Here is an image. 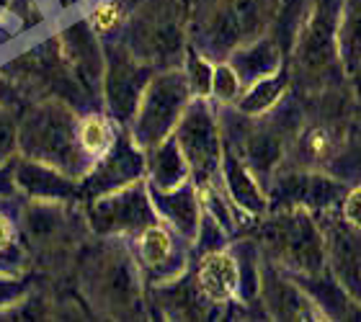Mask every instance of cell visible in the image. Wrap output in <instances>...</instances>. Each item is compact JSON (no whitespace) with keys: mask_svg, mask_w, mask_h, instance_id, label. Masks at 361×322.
Masks as SVG:
<instances>
[{"mask_svg":"<svg viewBox=\"0 0 361 322\" xmlns=\"http://www.w3.org/2000/svg\"><path fill=\"white\" fill-rule=\"evenodd\" d=\"M78 116L60 98H47L26 111L18 127V147L26 158L60 168L73 178H83L90 160L78 142Z\"/></svg>","mask_w":361,"mask_h":322,"instance_id":"obj_1","label":"cell"},{"mask_svg":"<svg viewBox=\"0 0 361 322\" xmlns=\"http://www.w3.org/2000/svg\"><path fill=\"white\" fill-rule=\"evenodd\" d=\"M261 230L266 253L279 263V268L292 276H315L328 268L325 237L317 214L302 206H279L269 211Z\"/></svg>","mask_w":361,"mask_h":322,"instance_id":"obj_2","label":"cell"},{"mask_svg":"<svg viewBox=\"0 0 361 322\" xmlns=\"http://www.w3.org/2000/svg\"><path fill=\"white\" fill-rule=\"evenodd\" d=\"M194 101L183 68L160 70L150 78L137 106L135 119L129 121V135L145 152L173 135L180 116Z\"/></svg>","mask_w":361,"mask_h":322,"instance_id":"obj_3","label":"cell"},{"mask_svg":"<svg viewBox=\"0 0 361 322\" xmlns=\"http://www.w3.org/2000/svg\"><path fill=\"white\" fill-rule=\"evenodd\" d=\"M173 137L186 155L188 168H191V180L196 186L219 178V163H222L225 142H222L219 113H214L209 98H194L188 104Z\"/></svg>","mask_w":361,"mask_h":322,"instance_id":"obj_4","label":"cell"},{"mask_svg":"<svg viewBox=\"0 0 361 322\" xmlns=\"http://www.w3.org/2000/svg\"><path fill=\"white\" fill-rule=\"evenodd\" d=\"M158 219L147 178L90 199L88 225L101 237H135Z\"/></svg>","mask_w":361,"mask_h":322,"instance_id":"obj_5","label":"cell"},{"mask_svg":"<svg viewBox=\"0 0 361 322\" xmlns=\"http://www.w3.org/2000/svg\"><path fill=\"white\" fill-rule=\"evenodd\" d=\"M271 199V209L279 206H302L312 214L333 211L341 206V199L346 196L343 180L333 178L331 173L320 168H281L274 173L266 183Z\"/></svg>","mask_w":361,"mask_h":322,"instance_id":"obj_6","label":"cell"},{"mask_svg":"<svg viewBox=\"0 0 361 322\" xmlns=\"http://www.w3.org/2000/svg\"><path fill=\"white\" fill-rule=\"evenodd\" d=\"M155 75L150 62L140 60L124 47H111L106 52V73H104V101L116 124H129L135 119L137 106L142 101L150 78Z\"/></svg>","mask_w":361,"mask_h":322,"instance_id":"obj_7","label":"cell"},{"mask_svg":"<svg viewBox=\"0 0 361 322\" xmlns=\"http://www.w3.org/2000/svg\"><path fill=\"white\" fill-rule=\"evenodd\" d=\"M343 0H315L294 42V62L307 75H323L338 62V16Z\"/></svg>","mask_w":361,"mask_h":322,"instance_id":"obj_8","label":"cell"},{"mask_svg":"<svg viewBox=\"0 0 361 322\" xmlns=\"http://www.w3.org/2000/svg\"><path fill=\"white\" fill-rule=\"evenodd\" d=\"M121 240L124 237H116V247L106 250L104 261L93 271L96 299L114 315L129 312L140 299V263L137 255L121 247Z\"/></svg>","mask_w":361,"mask_h":322,"instance_id":"obj_9","label":"cell"},{"mask_svg":"<svg viewBox=\"0 0 361 322\" xmlns=\"http://www.w3.org/2000/svg\"><path fill=\"white\" fill-rule=\"evenodd\" d=\"M145 175H147V152L132 140L127 129V132H119L116 144L104 158L90 165V171L85 173L80 183V194L96 199L101 194L129 186Z\"/></svg>","mask_w":361,"mask_h":322,"instance_id":"obj_10","label":"cell"},{"mask_svg":"<svg viewBox=\"0 0 361 322\" xmlns=\"http://www.w3.org/2000/svg\"><path fill=\"white\" fill-rule=\"evenodd\" d=\"M320 227L325 237V261L336 281L361 304V230L348 225L333 211L320 214Z\"/></svg>","mask_w":361,"mask_h":322,"instance_id":"obj_11","label":"cell"},{"mask_svg":"<svg viewBox=\"0 0 361 322\" xmlns=\"http://www.w3.org/2000/svg\"><path fill=\"white\" fill-rule=\"evenodd\" d=\"M180 242L186 240L160 219L135 235L137 263L155 278V284H171L186 271V250H180Z\"/></svg>","mask_w":361,"mask_h":322,"instance_id":"obj_12","label":"cell"},{"mask_svg":"<svg viewBox=\"0 0 361 322\" xmlns=\"http://www.w3.org/2000/svg\"><path fill=\"white\" fill-rule=\"evenodd\" d=\"M219 180L230 202L235 204V209L245 219H261L271 211L269 188L250 171V165L240 158V152L233 144H225L222 163H219Z\"/></svg>","mask_w":361,"mask_h":322,"instance_id":"obj_13","label":"cell"},{"mask_svg":"<svg viewBox=\"0 0 361 322\" xmlns=\"http://www.w3.org/2000/svg\"><path fill=\"white\" fill-rule=\"evenodd\" d=\"M196 289L209 304H227L243 297V268L238 253L227 247L202 253L196 266Z\"/></svg>","mask_w":361,"mask_h":322,"instance_id":"obj_14","label":"cell"},{"mask_svg":"<svg viewBox=\"0 0 361 322\" xmlns=\"http://www.w3.org/2000/svg\"><path fill=\"white\" fill-rule=\"evenodd\" d=\"M150 199L160 222H166L186 242H196L199 230H202L204 209L202 199H199V186L194 180H186L183 186L173 188V191L150 188Z\"/></svg>","mask_w":361,"mask_h":322,"instance_id":"obj_15","label":"cell"},{"mask_svg":"<svg viewBox=\"0 0 361 322\" xmlns=\"http://www.w3.org/2000/svg\"><path fill=\"white\" fill-rule=\"evenodd\" d=\"M16 188L23 191L29 199H47V202H70L80 194V186L73 175L62 173L54 165H47L42 160H21L13 168Z\"/></svg>","mask_w":361,"mask_h":322,"instance_id":"obj_16","label":"cell"},{"mask_svg":"<svg viewBox=\"0 0 361 322\" xmlns=\"http://www.w3.org/2000/svg\"><path fill=\"white\" fill-rule=\"evenodd\" d=\"M145 178H147V186L158 188V191H173V188L183 186L186 180H191L188 160L173 135L147 150V175Z\"/></svg>","mask_w":361,"mask_h":322,"instance_id":"obj_17","label":"cell"},{"mask_svg":"<svg viewBox=\"0 0 361 322\" xmlns=\"http://www.w3.org/2000/svg\"><path fill=\"white\" fill-rule=\"evenodd\" d=\"M227 62L238 70L243 85L261 80L266 75H274L281 70V49L276 47V42H271L269 37H258L248 44L238 47Z\"/></svg>","mask_w":361,"mask_h":322,"instance_id":"obj_18","label":"cell"},{"mask_svg":"<svg viewBox=\"0 0 361 322\" xmlns=\"http://www.w3.org/2000/svg\"><path fill=\"white\" fill-rule=\"evenodd\" d=\"M240 158L250 165V171L256 173L258 178L269 183V178L279 171L281 158H284V144L281 137L269 127H253L248 135L243 137L240 142Z\"/></svg>","mask_w":361,"mask_h":322,"instance_id":"obj_19","label":"cell"},{"mask_svg":"<svg viewBox=\"0 0 361 322\" xmlns=\"http://www.w3.org/2000/svg\"><path fill=\"white\" fill-rule=\"evenodd\" d=\"M286 90H289V73L279 70L274 75H266L261 80L245 85L240 98L235 101V111L245 119H264L281 104Z\"/></svg>","mask_w":361,"mask_h":322,"instance_id":"obj_20","label":"cell"},{"mask_svg":"<svg viewBox=\"0 0 361 322\" xmlns=\"http://www.w3.org/2000/svg\"><path fill=\"white\" fill-rule=\"evenodd\" d=\"M65 202H47V199H31V204L23 209V233L29 235L31 242L49 245L65 233L68 211L62 206Z\"/></svg>","mask_w":361,"mask_h":322,"instance_id":"obj_21","label":"cell"},{"mask_svg":"<svg viewBox=\"0 0 361 322\" xmlns=\"http://www.w3.org/2000/svg\"><path fill=\"white\" fill-rule=\"evenodd\" d=\"M338 65L346 75H356L361 68V0H343L338 16Z\"/></svg>","mask_w":361,"mask_h":322,"instance_id":"obj_22","label":"cell"},{"mask_svg":"<svg viewBox=\"0 0 361 322\" xmlns=\"http://www.w3.org/2000/svg\"><path fill=\"white\" fill-rule=\"evenodd\" d=\"M119 140V124L101 111H88L78 121V142L88 155L90 163H96L111 150Z\"/></svg>","mask_w":361,"mask_h":322,"instance_id":"obj_23","label":"cell"},{"mask_svg":"<svg viewBox=\"0 0 361 322\" xmlns=\"http://www.w3.org/2000/svg\"><path fill=\"white\" fill-rule=\"evenodd\" d=\"M129 8L124 0H101L85 13V23L96 37H114L127 23Z\"/></svg>","mask_w":361,"mask_h":322,"instance_id":"obj_24","label":"cell"},{"mask_svg":"<svg viewBox=\"0 0 361 322\" xmlns=\"http://www.w3.org/2000/svg\"><path fill=\"white\" fill-rule=\"evenodd\" d=\"M214 65L207 54H202L199 49H188L186 60H183V73L188 78L191 93L194 98H212V80H214Z\"/></svg>","mask_w":361,"mask_h":322,"instance_id":"obj_25","label":"cell"},{"mask_svg":"<svg viewBox=\"0 0 361 322\" xmlns=\"http://www.w3.org/2000/svg\"><path fill=\"white\" fill-rule=\"evenodd\" d=\"M243 80L238 75V70L230 65L227 60L214 65V80H212V98L222 106H235V101L243 93Z\"/></svg>","mask_w":361,"mask_h":322,"instance_id":"obj_26","label":"cell"},{"mask_svg":"<svg viewBox=\"0 0 361 322\" xmlns=\"http://www.w3.org/2000/svg\"><path fill=\"white\" fill-rule=\"evenodd\" d=\"M302 150H305V158L312 165H325L333 158L336 142H333V135L325 127H310L305 129V137H302Z\"/></svg>","mask_w":361,"mask_h":322,"instance_id":"obj_27","label":"cell"},{"mask_svg":"<svg viewBox=\"0 0 361 322\" xmlns=\"http://www.w3.org/2000/svg\"><path fill=\"white\" fill-rule=\"evenodd\" d=\"M21 245H18V235L11 214L0 209V268H16L21 263Z\"/></svg>","mask_w":361,"mask_h":322,"instance_id":"obj_28","label":"cell"},{"mask_svg":"<svg viewBox=\"0 0 361 322\" xmlns=\"http://www.w3.org/2000/svg\"><path fill=\"white\" fill-rule=\"evenodd\" d=\"M18 150H21L18 147V124H16L13 113L0 104V165H6Z\"/></svg>","mask_w":361,"mask_h":322,"instance_id":"obj_29","label":"cell"},{"mask_svg":"<svg viewBox=\"0 0 361 322\" xmlns=\"http://www.w3.org/2000/svg\"><path fill=\"white\" fill-rule=\"evenodd\" d=\"M23 286L13 273L0 271V312H6L8 307H13L16 302H21Z\"/></svg>","mask_w":361,"mask_h":322,"instance_id":"obj_30","label":"cell"},{"mask_svg":"<svg viewBox=\"0 0 361 322\" xmlns=\"http://www.w3.org/2000/svg\"><path fill=\"white\" fill-rule=\"evenodd\" d=\"M341 217L346 219L348 225H354L361 230V186L348 188L346 196L341 199Z\"/></svg>","mask_w":361,"mask_h":322,"instance_id":"obj_31","label":"cell"},{"mask_svg":"<svg viewBox=\"0 0 361 322\" xmlns=\"http://www.w3.org/2000/svg\"><path fill=\"white\" fill-rule=\"evenodd\" d=\"M8 96H11V88H8V80H3V78H0V104H3V101H6Z\"/></svg>","mask_w":361,"mask_h":322,"instance_id":"obj_32","label":"cell"}]
</instances>
